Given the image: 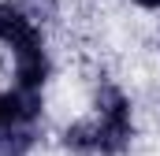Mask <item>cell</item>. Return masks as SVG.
I'll list each match as a JSON object with an SVG mask.
<instances>
[{
  "label": "cell",
  "instance_id": "obj_1",
  "mask_svg": "<svg viewBox=\"0 0 160 156\" xmlns=\"http://www.w3.org/2000/svg\"><path fill=\"white\" fill-rule=\"evenodd\" d=\"M0 41L11 45V52L30 48V45H41L38 30L30 26V19H26L19 7H11V4H0Z\"/></svg>",
  "mask_w": 160,
  "mask_h": 156
},
{
  "label": "cell",
  "instance_id": "obj_2",
  "mask_svg": "<svg viewBox=\"0 0 160 156\" xmlns=\"http://www.w3.org/2000/svg\"><path fill=\"white\" fill-rule=\"evenodd\" d=\"M48 75V60L41 52V45H30V48H19L15 52V78H19V89H38Z\"/></svg>",
  "mask_w": 160,
  "mask_h": 156
},
{
  "label": "cell",
  "instance_id": "obj_3",
  "mask_svg": "<svg viewBox=\"0 0 160 156\" xmlns=\"http://www.w3.org/2000/svg\"><path fill=\"white\" fill-rule=\"evenodd\" d=\"M30 4V11L38 15V19H48L52 11H56V0H26Z\"/></svg>",
  "mask_w": 160,
  "mask_h": 156
},
{
  "label": "cell",
  "instance_id": "obj_4",
  "mask_svg": "<svg viewBox=\"0 0 160 156\" xmlns=\"http://www.w3.org/2000/svg\"><path fill=\"white\" fill-rule=\"evenodd\" d=\"M134 4H142V7H160V0H134Z\"/></svg>",
  "mask_w": 160,
  "mask_h": 156
}]
</instances>
